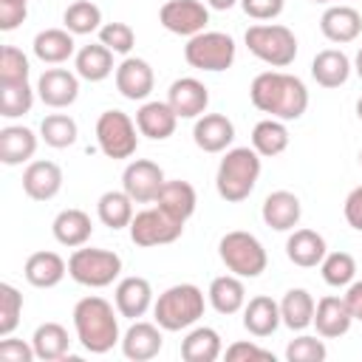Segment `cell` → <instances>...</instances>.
Wrapping results in <instances>:
<instances>
[{
	"label": "cell",
	"instance_id": "5bb4252c",
	"mask_svg": "<svg viewBox=\"0 0 362 362\" xmlns=\"http://www.w3.org/2000/svg\"><path fill=\"white\" fill-rule=\"evenodd\" d=\"M79 74H71L65 68H48L37 79V96L48 107H68L79 96Z\"/></svg>",
	"mask_w": 362,
	"mask_h": 362
},
{
	"label": "cell",
	"instance_id": "7a4b0ae2",
	"mask_svg": "<svg viewBox=\"0 0 362 362\" xmlns=\"http://www.w3.org/2000/svg\"><path fill=\"white\" fill-rule=\"evenodd\" d=\"M74 328H76V339L90 354H107L116 342H122L113 305L96 294L82 297L74 305Z\"/></svg>",
	"mask_w": 362,
	"mask_h": 362
},
{
	"label": "cell",
	"instance_id": "6f0895ef",
	"mask_svg": "<svg viewBox=\"0 0 362 362\" xmlns=\"http://www.w3.org/2000/svg\"><path fill=\"white\" fill-rule=\"evenodd\" d=\"M311 3H331V0H311Z\"/></svg>",
	"mask_w": 362,
	"mask_h": 362
},
{
	"label": "cell",
	"instance_id": "60d3db41",
	"mask_svg": "<svg viewBox=\"0 0 362 362\" xmlns=\"http://www.w3.org/2000/svg\"><path fill=\"white\" fill-rule=\"evenodd\" d=\"M34 105V90L28 82H11V85H0V116L6 119H17L25 116Z\"/></svg>",
	"mask_w": 362,
	"mask_h": 362
},
{
	"label": "cell",
	"instance_id": "8992f818",
	"mask_svg": "<svg viewBox=\"0 0 362 362\" xmlns=\"http://www.w3.org/2000/svg\"><path fill=\"white\" fill-rule=\"evenodd\" d=\"M218 255H221L223 266H226L232 274L249 277V280H252V277H260V274L266 272V263H269L263 243H260L252 232H240V229L226 232V235L221 238Z\"/></svg>",
	"mask_w": 362,
	"mask_h": 362
},
{
	"label": "cell",
	"instance_id": "6da1fadb",
	"mask_svg": "<svg viewBox=\"0 0 362 362\" xmlns=\"http://www.w3.org/2000/svg\"><path fill=\"white\" fill-rule=\"evenodd\" d=\"M249 99L260 113H269L272 119L291 122L300 119L308 107V90L303 79L283 74V71H263L252 79Z\"/></svg>",
	"mask_w": 362,
	"mask_h": 362
},
{
	"label": "cell",
	"instance_id": "ab89813d",
	"mask_svg": "<svg viewBox=\"0 0 362 362\" xmlns=\"http://www.w3.org/2000/svg\"><path fill=\"white\" fill-rule=\"evenodd\" d=\"M76 122L68 116V113H51V116H45L42 119V124H40V139L48 144V147H57V150H62V147H71L74 141H76Z\"/></svg>",
	"mask_w": 362,
	"mask_h": 362
},
{
	"label": "cell",
	"instance_id": "d6a6232c",
	"mask_svg": "<svg viewBox=\"0 0 362 362\" xmlns=\"http://www.w3.org/2000/svg\"><path fill=\"white\" fill-rule=\"evenodd\" d=\"M221 351H223L221 348V334L209 325H198L181 339L184 362H215L221 356Z\"/></svg>",
	"mask_w": 362,
	"mask_h": 362
},
{
	"label": "cell",
	"instance_id": "4dcf8cb0",
	"mask_svg": "<svg viewBox=\"0 0 362 362\" xmlns=\"http://www.w3.org/2000/svg\"><path fill=\"white\" fill-rule=\"evenodd\" d=\"M209 305L218 311V314H238L243 305H246V288L240 283L238 274H221L209 283Z\"/></svg>",
	"mask_w": 362,
	"mask_h": 362
},
{
	"label": "cell",
	"instance_id": "816d5d0a",
	"mask_svg": "<svg viewBox=\"0 0 362 362\" xmlns=\"http://www.w3.org/2000/svg\"><path fill=\"white\" fill-rule=\"evenodd\" d=\"M342 212H345V221H348L356 232H362V184H359V187H354V189L348 192Z\"/></svg>",
	"mask_w": 362,
	"mask_h": 362
},
{
	"label": "cell",
	"instance_id": "603a6c76",
	"mask_svg": "<svg viewBox=\"0 0 362 362\" xmlns=\"http://www.w3.org/2000/svg\"><path fill=\"white\" fill-rule=\"evenodd\" d=\"M175 110L170 107V102H144L136 110V127L141 136L153 139V141H164L175 133Z\"/></svg>",
	"mask_w": 362,
	"mask_h": 362
},
{
	"label": "cell",
	"instance_id": "9c48e42d",
	"mask_svg": "<svg viewBox=\"0 0 362 362\" xmlns=\"http://www.w3.org/2000/svg\"><path fill=\"white\" fill-rule=\"evenodd\" d=\"M96 141L107 158H130L139 147L136 122L124 110H105L96 119Z\"/></svg>",
	"mask_w": 362,
	"mask_h": 362
},
{
	"label": "cell",
	"instance_id": "83f0119b",
	"mask_svg": "<svg viewBox=\"0 0 362 362\" xmlns=\"http://www.w3.org/2000/svg\"><path fill=\"white\" fill-rule=\"evenodd\" d=\"M34 57L40 62H48V65H59L65 59L74 57L76 51V42H74V34L68 28H45L34 37Z\"/></svg>",
	"mask_w": 362,
	"mask_h": 362
},
{
	"label": "cell",
	"instance_id": "e575fe53",
	"mask_svg": "<svg viewBox=\"0 0 362 362\" xmlns=\"http://www.w3.org/2000/svg\"><path fill=\"white\" fill-rule=\"evenodd\" d=\"M314 297L305 291V288H288L280 300V317H283V325H288L291 331H303L314 322Z\"/></svg>",
	"mask_w": 362,
	"mask_h": 362
},
{
	"label": "cell",
	"instance_id": "d4e9b609",
	"mask_svg": "<svg viewBox=\"0 0 362 362\" xmlns=\"http://www.w3.org/2000/svg\"><path fill=\"white\" fill-rule=\"evenodd\" d=\"M283 322L280 317V303H274L272 297L266 294H257L252 297L246 305H243V328L252 334V337H269L277 331V325Z\"/></svg>",
	"mask_w": 362,
	"mask_h": 362
},
{
	"label": "cell",
	"instance_id": "f35d334b",
	"mask_svg": "<svg viewBox=\"0 0 362 362\" xmlns=\"http://www.w3.org/2000/svg\"><path fill=\"white\" fill-rule=\"evenodd\" d=\"M62 23L71 34H93L102 28V8L90 0H76L65 8Z\"/></svg>",
	"mask_w": 362,
	"mask_h": 362
},
{
	"label": "cell",
	"instance_id": "9a60e30c",
	"mask_svg": "<svg viewBox=\"0 0 362 362\" xmlns=\"http://www.w3.org/2000/svg\"><path fill=\"white\" fill-rule=\"evenodd\" d=\"M153 68L147 59H139V57H124L122 65L116 68V88L124 99L130 102H139V99H147L150 90H153Z\"/></svg>",
	"mask_w": 362,
	"mask_h": 362
},
{
	"label": "cell",
	"instance_id": "680465c9",
	"mask_svg": "<svg viewBox=\"0 0 362 362\" xmlns=\"http://www.w3.org/2000/svg\"><path fill=\"white\" fill-rule=\"evenodd\" d=\"M359 164H362V153H359Z\"/></svg>",
	"mask_w": 362,
	"mask_h": 362
},
{
	"label": "cell",
	"instance_id": "f5cc1de1",
	"mask_svg": "<svg viewBox=\"0 0 362 362\" xmlns=\"http://www.w3.org/2000/svg\"><path fill=\"white\" fill-rule=\"evenodd\" d=\"M345 303H348V308H351V317L362 322V280H356V283L348 286Z\"/></svg>",
	"mask_w": 362,
	"mask_h": 362
},
{
	"label": "cell",
	"instance_id": "2e32d148",
	"mask_svg": "<svg viewBox=\"0 0 362 362\" xmlns=\"http://www.w3.org/2000/svg\"><path fill=\"white\" fill-rule=\"evenodd\" d=\"M235 139V124L223 113H204L192 127V141L204 153H223Z\"/></svg>",
	"mask_w": 362,
	"mask_h": 362
},
{
	"label": "cell",
	"instance_id": "d590c367",
	"mask_svg": "<svg viewBox=\"0 0 362 362\" xmlns=\"http://www.w3.org/2000/svg\"><path fill=\"white\" fill-rule=\"evenodd\" d=\"M133 198L122 189H110V192H105V195H99V201H96V215H99V221L105 223V226H110L113 232L116 229H124V226H130V221H133Z\"/></svg>",
	"mask_w": 362,
	"mask_h": 362
},
{
	"label": "cell",
	"instance_id": "52a82bcc",
	"mask_svg": "<svg viewBox=\"0 0 362 362\" xmlns=\"http://www.w3.org/2000/svg\"><path fill=\"white\" fill-rule=\"evenodd\" d=\"M68 274L88 288H105L122 274V257L110 249H74L68 257Z\"/></svg>",
	"mask_w": 362,
	"mask_h": 362
},
{
	"label": "cell",
	"instance_id": "836d02e7",
	"mask_svg": "<svg viewBox=\"0 0 362 362\" xmlns=\"http://www.w3.org/2000/svg\"><path fill=\"white\" fill-rule=\"evenodd\" d=\"M156 204H158L161 209H167L170 215H175L178 221L187 223V218L195 212V204H198V198H195V187H192L189 181H181V178H175V181H164V187H161Z\"/></svg>",
	"mask_w": 362,
	"mask_h": 362
},
{
	"label": "cell",
	"instance_id": "5b68a950",
	"mask_svg": "<svg viewBox=\"0 0 362 362\" xmlns=\"http://www.w3.org/2000/svg\"><path fill=\"white\" fill-rule=\"evenodd\" d=\"M246 48L266 65L272 68H286L294 62L297 57V37L291 28L280 25V23H260V25H249L246 34Z\"/></svg>",
	"mask_w": 362,
	"mask_h": 362
},
{
	"label": "cell",
	"instance_id": "9f6ffc18",
	"mask_svg": "<svg viewBox=\"0 0 362 362\" xmlns=\"http://www.w3.org/2000/svg\"><path fill=\"white\" fill-rule=\"evenodd\" d=\"M356 116L362 119V96H359V102H356Z\"/></svg>",
	"mask_w": 362,
	"mask_h": 362
},
{
	"label": "cell",
	"instance_id": "d6986e66",
	"mask_svg": "<svg viewBox=\"0 0 362 362\" xmlns=\"http://www.w3.org/2000/svg\"><path fill=\"white\" fill-rule=\"evenodd\" d=\"M320 31L331 42H354L362 31V14L354 6H328L320 17Z\"/></svg>",
	"mask_w": 362,
	"mask_h": 362
},
{
	"label": "cell",
	"instance_id": "8fae6325",
	"mask_svg": "<svg viewBox=\"0 0 362 362\" xmlns=\"http://www.w3.org/2000/svg\"><path fill=\"white\" fill-rule=\"evenodd\" d=\"M158 23L178 37H195L206 28L209 11L201 0H167L158 11Z\"/></svg>",
	"mask_w": 362,
	"mask_h": 362
},
{
	"label": "cell",
	"instance_id": "3957f363",
	"mask_svg": "<svg viewBox=\"0 0 362 362\" xmlns=\"http://www.w3.org/2000/svg\"><path fill=\"white\" fill-rule=\"evenodd\" d=\"M260 178V153L255 147H232L218 164L215 187L226 204H240L252 195Z\"/></svg>",
	"mask_w": 362,
	"mask_h": 362
},
{
	"label": "cell",
	"instance_id": "8d00e7d4",
	"mask_svg": "<svg viewBox=\"0 0 362 362\" xmlns=\"http://www.w3.org/2000/svg\"><path fill=\"white\" fill-rule=\"evenodd\" d=\"M31 345H34L37 359L51 362V359H62L68 354L71 337H68L65 325H59V322H42V325H37V331L31 337Z\"/></svg>",
	"mask_w": 362,
	"mask_h": 362
},
{
	"label": "cell",
	"instance_id": "db71d44e",
	"mask_svg": "<svg viewBox=\"0 0 362 362\" xmlns=\"http://www.w3.org/2000/svg\"><path fill=\"white\" fill-rule=\"evenodd\" d=\"M212 8H218V11H226V8H232L235 3H240V0H206Z\"/></svg>",
	"mask_w": 362,
	"mask_h": 362
},
{
	"label": "cell",
	"instance_id": "ba28073f",
	"mask_svg": "<svg viewBox=\"0 0 362 362\" xmlns=\"http://www.w3.org/2000/svg\"><path fill=\"white\" fill-rule=\"evenodd\" d=\"M184 59L198 71H226L235 62V40L223 31H201L184 45Z\"/></svg>",
	"mask_w": 362,
	"mask_h": 362
},
{
	"label": "cell",
	"instance_id": "ffe728a7",
	"mask_svg": "<svg viewBox=\"0 0 362 362\" xmlns=\"http://www.w3.org/2000/svg\"><path fill=\"white\" fill-rule=\"evenodd\" d=\"M62 189V170L54 161H31L23 173V192L31 201H51Z\"/></svg>",
	"mask_w": 362,
	"mask_h": 362
},
{
	"label": "cell",
	"instance_id": "ac0fdd59",
	"mask_svg": "<svg viewBox=\"0 0 362 362\" xmlns=\"http://www.w3.org/2000/svg\"><path fill=\"white\" fill-rule=\"evenodd\" d=\"M161 325L156 322H133L124 337H122V354L133 362H147L153 356H158L161 345H164V337H161Z\"/></svg>",
	"mask_w": 362,
	"mask_h": 362
},
{
	"label": "cell",
	"instance_id": "f1b7e54d",
	"mask_svg": "<svg viewBox=\"0 0 362 362\" xmlns=\"http://www.w3.org/2000/svg\"><path fill=\"white\" fill-rule=\"evenodd\" d=\"M51 232H54L57 243L71 246V249H79V246H85V243L90 240L93 226H90L88 212H82V209H62V212L54 218Z\"/></svg>",
	"mask_w": 362,
	"mask_h": 362
},
{
	"label": "cell",
	"instance_id": "c3c4849f",
	"mask_svg": "<svg viewBox=\"0 0 362 362\" xmlns=\"http://www.w3.org/2000/svg\"><path fill=\"white\" fill-rule=\"evenodd\" d=\"M34 356H37L34 345H28L23 339H11V334L0 339V359H6V362H31Z\"/></svg>",
	"mask_w": 362,
	"mask_h": 362
},
{
	"label": "cell",
	"instance_id": "11a10c76",
	"mask_svg": "<svg viewBox=\"0 0 362 362\" xmlns=\"http://www.w3.org/2000/svg\"><path fill=\"white\" fill-rule=\"evenodd\" d=\"M354 71H356V76L362 79V48L356 51V59H354Z\"/></svg>",
	"mask_w": 362,
	"mask_h": 362
},
{
	"label": "cell",
	"instance_id": "f6af8a7d",
	"mask_svg": "<svg viewBox=\"0 0 362 362\" xmlns=\"http://www.w3.org/2000/svg\"><path fill=\"white\" fill-rule=\"evenodd\" d=\"M99 42L107 45L113 54H130L136 45V34L127 23H105L99 28Z\"/></svg>",
	"mask_w": 362,
	"mask_h": 362
},
{
	"label": "cell",
	"instance_id": "277c9868",
	"mask_svg": "<svg viewBox=\"0 0 362 362\" xmlns=\"http://www.w3.org/2000/svg\"><path fill=\"white\" fill-rule=\"evenodd\" d=\"M153 314H156V322L164 331L189 328L204 317V291L192 283L170 286L167 291L158 294V300L153 305Z\"/></svg>",
	"mask_w": 362,
	"mask_h": 362
},
{
	"label": "cell",
	"instance_id": "30bf717a",
	"mask_svg": "<svg viewBox=\"0 0 362 362\" xmlns=\"http://www.w3.org/2000/svg\"><path fill=\"white\" fill-rule=\"evenodd\" d=\"M130 240L136 246H161V243H173L181 238L184 232V221H178L175 215H170L167 209H161L158 204L150 209H141L139 215H133L130 221Z\"/></svg>",
	"mask_w": 362,
	"mask_h": 362
},
{
	"label": "cell",
	"instance_id": "44dd1931",
	"mask_svg": "<svg viewBox=\"0 0 362 362\" xmlns=\"http://www.w3.org/2000/svg\"><path fill=\"white\" fill-rule=\"evenodd\" d=\"M116 311L127 320H139L153 305V286L144 277H122L116 286Z\"/></svg>",
	"mask_w": 362,
	"mask_h": 362
},
{
	"label": "cell",
	"instance_id": "4fadbf2b",
	"mask_svg": "<svg viewBox=\"0 0 362 362\" xmlns=\"http://www.w3.org/2000/svg\"><path fill=\"white\" fill-rule=\"evenodd\" d=\"M167 102L178 119H198V116H204V110L209 105V90L195 76H181L170 85Z\"/></svg>",
	"mask_w": 362,
	"mask_h": 362
},
{
	"label": "cell",
	"instance_id": "7402d4cb",
	"mask_svg": "<svg viewBox=\"0 0 362 362\" xmlns=\"http://www.w3.org/2000/svg\"><path fill=\"white\" fill-rule=\"evenodd\" d=\"M351 322H354V317H351V308H348L345 297L328 294V297H322V300L317 303V308H314L317 334L325 337V339H337V337L348 334V331H351Z\"/></svg>",
	"mask_w": 362,
	"mask_h": 362
},
{
	"label": "cell",
	"instance_id": "7bdbcfd3",
	"mask_svg": "<svg viewBox=\"0 0 362 362\" xmlns=\"http://www.w3.org/2000/svg\"><path fill=\"white\" fill-rule=\"evenodd\" d=\"M23 314V294L11 283H0V337H8Z\"/></svg>",
	"mask_w": 362,
	"mask_h": 362
},
{
	"label": "cell",
	"instance_id": "7dc6e473",
	"mask_svg": "<svg viewBox=\"0 0 362 362\" xmlns=\"http://www.w3.org/2000/svg\"><path fill=\"white\" fill-rule=\"evenodd\" d=\"M226 359L229 362H249V359H260V362H274V354L255 345V342H232L226 348Z\"/></svg>",
	"mask_w": 362,
	"mask_h": 362
},
{
	"label": "cell",
	"instance_id": "e0dca14e",
	"mask_svg": "<svg viewBox=\"0 0 362 362\" xmlns=\"http://www.w3.org/2000/svg\"><path fill=\"white\" fill-rule=\"evenodd\" d=\"M263 223L274 232H288L300 223V215H303V206H300V198L288 189H277V192H269L266 201H263Z\"/></svg>",
	"mask_w": 362,
	"mask_h": 362
},
{
	"label": "cell",
	"instance_id": "ee69618b",
	"mask_svg": "<svg viewBox=\"0 0 362 362\" xmlns=\"http://www.w3.org/2000/svg\"><path fill=\"white\" fill-rule=\"evenodd\" d=\"M28 57L14 48V45H3L0 51V85H11V82H28Z\"/></svg>",
	"mask_w": 362,
	"mask_h": 362
},
{
	"label": "cell",
	"instance_id": "f546056e",
	"mask_svg": "<svg viewBox=\"0 0 362 362\" xmlns=\"http://www.w3.org/2000/svg\"><path fill=\"white\" fill-rule=\"evenodd\" d=\"M311 76H314L317 85H322V88H339V85H345L348 76H351V59H348L342 51H337V48H325V51H320V54L314 57V62H311Z\"/></svg>",
	"mask_w": 362,
	"mask_h": 362
},
{
	"label": "cell",
	"instance_id": "7c38bea8",
	"mask_svg": "<svg viewBox=\"0 0 362 362\" xmlns=\"http://www.w3.org/2000/svg\"><path fill=\"white\" fill-rule=\"evenodd\" d=\"M164 187V173L156 161L150 158H136L124 167L122 173V189L136 201V204H150L158 198Z\"/></svg>",
	"mask_w": 362,
	"mask_h": 362
},
{
	"label": "cell",
	"instance_id": "74e56055",
	"mask_svg": "<svg viewBox=\"0 0 362 362\" xmlns=\"http://www.w3.org/2000/svg\"><path fill=\"white\" fill-rule=\"evenodd\" d=\"M252 147L263 158H274L288 147V130L280 119H263L252 130Z\"/></svg>",
	"mask_w": 362,
	"mask_h": 362
},
{
	"label": "cell",
	"instance_id": "4316f807",
	"mask_svg": "<svg viewBox=\"0 0 362 362\" xmlns=\"http://www.w3.org/2000/svg\"><path fill=\"white\" fill-rule=\"evenodd\" d=\"M34 153H37L34 130H28L23 124H8L0 130V161L6 167H17V164L28 161Z\"/></svg>",
	"mask_w": 362,
	"mask_h": 362
},
{
	"label": "cell",
	"instance_id": "bcb514c9",
	"mask_svg": "<svg viewBox=\"0 0 362 362\" xmlns=\"http://www.w3.org/2000/svg\"><path fill=\"white\" fill-rule=\"evenodd\" d=\"M325 356H328L325 342L317 339V337H305V334L291 339L288 348H286V359L288 362H322Z\"/></svg>",
	"mask_w": 362,
	"mask_h": 362
},
{
	"label": "cell",
	"instance_id": "1f68e13d",
	"mask_svg": "<svg viewBox=\"0 0 362 362\" xmlns=\"http://www.w3.org/2000/svg\"><path fill=\"white\" fill-rule=\"evenodd\" d=\"M76 74L88 82H102L113 74V51L102 42H90V45H82L76 51Z\"/></svg>",
	"mask_w": 362,
	"mask_h": 362
},
{
	"label": "cell",
	"instance_id": "681fc988",
	"mask_svg": "<svg viewBox=\"0 0 362 362\" xmlns=\"http://www.w3.org/2000/svg\"><path fill=\"white\" fill-rule=\"evenodd\" d=\"M286 0H240V8L252 20H274L283 11Z\"/></svg>",
	"mask_w": 362,
	"mask_h": 362
},
{
	"label": "cell",
	"instance_id": "91938a15",
	"mask_svg": "<svg viewBox=\"0 0 362 362\" xmlns=\"http://www.w3.org/2000/svg\"><path fill=\"white\" fill-rule=\"evenodd\" d=\"M25 3H28V0H25Z\"/></svg>",
	"mask_w": 362,
	"mask_h": 362
},
{
	"label": "cell",
	"instance_id": "f907efd6",
	"mask_svg": "<svg viewBox=\"0 0 362 362\" xmlns=\"http://www.w3.org/2000/svg\"><path fill=\"white\" fill-rule=\"evenodd\" d=\"M25 14H28L25 0H0V28L3 31H14L25 20Z\"/></svg>",
	"mask_w": 362,
	"mask_h": 362
},
{
	"label": "cell",
	"instance_id": "484cf974",
	"mask_svg": "<svg viewBox=\"0 0 362 362\" xmlns=\"http://www.w3.org/2000/svg\"><path fill=\"white\" fill-rule=\"evenodd\" d=\"M68 272V263L57 252H34L28 255L23 274L34 288H54Z\"/></svg>",
	"mask_w": 362,
	"mask_h": 362
},
{
	"label": "cell",
	"instance_id": "cb8c5ba5",
	"mask_svg": "<svg viewBox=\"0 0 362 362\" xmlns=\"http://www.w3.org/2000/svg\"><path fill=\"white\" fill-rule=\"evenodd\" d=\"M286 255L294 266L300 269H314L322 263V257L328 255V246H325V238L314 229H294L286 240Z\"/></svg>",
	"mask_w": 362,
	"mask_h": 362
},
{
	"label": "cell",
	"instance_id": "b9f144b4",
	"mask_svg": "<svg viewBox=\"0 0 362 362\" xmlns=\"http://www.w3.org/2000/svg\"><path fill=\"white\" fill-rule=\"evenodd\" d=\"M320 269H322V280H325L328 286L339 288V286H351V283H354L356 260H354L348 252H331V255L322 257Z\"/></svg>",
	"mask_w": 362,
	"mask_h": 362
}]
</instances>
